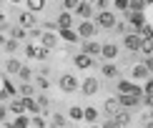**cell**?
<instances>
[{"label":"cell","mask_w":153,"mask_h":128,"mask_svg":"<svg viewBox=\"0 0 153 128\" xmlns=\"http://www.w3.org/2000/svg\"><path fill=\"white\" fill-rule=\"evenodd\" d=\"M23 53H25V58H30V60H48V55H50V50L48 48H43L40 43H25V48H23Z\"/></svg>","instance_id":"1"},{"label":"cell","mask_w":153,"mask_h":128,"mask_svg":"<svg viewBox=\"0 0 153 128\" xmlns=\"http://www.w3.org/2000/svg\"><path fill=\"white\" fill-rule=\"evenodd\" d=\"M93 23L98 25V28H103V30H113L118 20H116V13L113 10H100V13L93 15Z\"/></svg>","instance_id":"2"},{"label":"cell","mask_w":153,"mask_h":128,"mask_svg":"<svg viewBox=\"0 0 153 128\" xmlns=\"http://www.w3.org/2000/svg\"><path fill=\"white\" fill-rule=\"evenodd\" d=\"M58 88L63 93H75L80 88V83H78V78H75L73 73H60L58 75Z\"/></svg>","instance_id":"3"},{"label":"cell","mask_w":153,"mask_h":128,"mask_svg":"<svg viewBox=\"0 0 153 128\" xmlns=\"http://www.w3.org/2000/svg\"><path fill=\"white\" fill-rule=\"evenodd\" d=\"M38 43H40L43 48H48V50H55V48L60 45V35L55 33V30H43V33H40V40H38Z\"/></svg>","instance_id":"4"},{"label":"cell","mask_w":153,"mask_h":128,"mask_svg":"<svg viewBox=\"0 0 153 128\" xmlns=\"http://www.w3.org/2000/svg\"><path fill=\"white\" fill-rule=\"evenodd\" d=\"M141 100H143V93H120L118 95V103L120 108H136V106H141Z\"/></svg>","instance_id":"5"},{"label":"cell","mask_w":153,"mask_h":128,"mask_svg":"<svg viewBox=\"0 0 153 128\" xmlns=\"http://www.w3.org/2000/svg\"><path fill=\"white\" fill-rule=\"evenodd\" d=\"M75 30H78L80 40H91V38H93L95 33H98V25H95L93 20H80V23H78V28H75Z\"/></svg>","instance_id":"6"},{"label":"cell","mask_w":153,"mask_h":128,"mask_svg":"<svg viewBox=\"0 0 153 128\" xmlns=\"http://www.w3.org/2000/svg\"><path fill=\"white\" fill-rule=\"evenodd\" d=\"M123 48L131 50V53H138V50H141V33H136V30L126 33L123 35Z\"/></svg>","instance_id":"7"},{"label":"cell","mask_w":153,"mask_h":128,"mask_svg":"<svg viewBox=\"0 0 153 128\" xmlns=\"http://www.w3.org/2000/svg\"><path fill=\"white\" fill-rule=\"evenodd\" d=\"M73 15H78L80 20H93V15H95V5H93V3H85V0H80L78 8L73 10Z\"/></svg>","instance_id":"8"},{"label":"cell","mask_w":153,"mask_h":128,"mask_svg":"<svg viewBox=\"0 0 153 128\" xmlns=\"http://www.w3.org/2000/svg\"><path fill=\"white\" fill-rule=\"evenodd\" d=\"M98 91H100V80L95 78V75H88V78L80 83V93L83 95H95Z\"/></svg>","instance_id":"9"},{"label":"cell","mask_w":153,"mask_h":128,"mask_svg":"<svg viewBox=\"0 0 153 128\" xmlns=\"http://www.w3.org/2000/svg\"><path fill=\"white\" fill-rule=\"evenodd\" d=\"M18 25H23L25 30H30V28H35L38 25V18H35V13L33 10H23V13H18Z\"/></svg>","instance_id":"10"},{"label":"cell","mask_w":153,"mask_h":128,"mask_svg":"<svg viewBox=\"0 0 153 128\" xmlns=\"http://www.w3.org/2000/svg\"><path fill=\"white\" fill-rule=\"evenodd\" d=\"M73 65L75 68H80V70H88V68H93L95 65V60H93V55H88V53H75L73 55Z\"/></svg>","instance_id":"11"},{"label":"cell","mask_w":153,"mask_h":128,"mask_svg":"<svg viewBox=\"0 0 153 128\" xmlns=\"http://www.w3.org/2000/svg\"><path fill=\"white\" fill-rule=\"evenodd\" d=\"M116 91H118V95H120V93H143V88L136 86V83L128 80V78H120V80L116 83Z\"/></svg>","instance_id":"12"},{"label":"cell","mask_w":153,"mask_h":128,"mask_svg":"<svg viewBox=\"0 0 153 128\" xmlns=\"http://www.w3.org/2000/svg\"><path fill=\"white\" fill-rule=\"evenodd\" d=\"M123 15H126V20H128V23L133 25V30H136V33H141V28L146 25L143 13H133V10H128V13H123Z\"/></svg>","instance_id":"13"},{"label":"cell","mask_w":153,"mask_h":128,"mask_svg":"<svg viewBox=\"0 0 153 128\" xmlns=\"http://www.w3.org/2000/svg\"><path fill=\"white\" fill-rule=\"evenodd\" d=\"M118 53H120V50H118L116 43H103V45H100V58H103V60H116Z\"/></svg>","instance_id":"14"},{"label":"cell","mask_w":153,"mask_h":128,"mask_svg":"<svg viewBox=\"0 0 153 128\" xmlns=\"http://www.w3.org/2000/svg\"><path fill=\"white\" fill-rule=\"evenodd\" d=\"M5 35L8 38H15V40H28V30L23 28V25H8V30H5Z\"/></svg>","instance_id":"15"},{"label":"cell","mask_w":153,"mask_h":128,"mask_svg":"<svg viewBox=\"0 0 153 128\" xmlns=\"http://www.w3.org/2000/svg\"><path fill=\"white\" fill-rule=\"evenodd\" d=\"M8 111H10V116H20V113H25V103H23L20 95H13V98L8 100Z\"/></svg>","instance_id":"16"},{"label":"cell","mask_w":153,"mask_h":128,"mask_svg":"<svg viewBox=\"0 0 153 128\" xmlns=\"http://www.w3.org/2000/svg\"><path fill=\"white\" fill-rule=\"evenodd\" d=\"M100 75H103V78H108V80H113V78H118L120 75V70H118V65L116 63H103V65H100Z\"/></svg>","instance_id":"17"},{"label":"cell","mask_w":153,"mask_h":128,"mask_svg":"<svg viewBox=\"0 0 153 128\" xmlns=\"http://www.w3.org/2000/svg\"><path fill=\"white\" fill-rule=\"evenodd\" d=\"M55 23H58V30L60 28H73L75 25V20H73V13L71 10H63L58 18H55Z\"/></svg>","instance_id":"18"},{"label":"cell","mask_w":153,"mask_h":128,"mask_svg":"<svg viewBox=\"0 0 153 128\" xmlns=\"http://www.w3.org/2000/svg\"><path fill=\"white\" fill-rule=\"evenodd\" d=\"M58 35H60V40H65V43H78L80 40V35H78L75 28H60Z\"/></svg>","instance_id":"19"},{"label":"cell","mask_w":153,"mask_h":128,"mask_svg":"<svg viewBox=\"0 0 153 128\" xmlns=\"http://www.w3.org/2000/svg\"><path fill=\"white\" fill-rule=\"evenodd\" d=\"M80 50L88 55H100V43H95L93 38L91 40H80Z\"/></svg>","instance_id":"20"},{"label":"cell","mask_w":153,"mask_h":128,"mask_svg":"<svg viewBox=\"0 0 153 128\" xmlns=\"http://www.w3.org/2000/svg\"><path fill=\"white\" fill-rule=\"evenodd\" d=\"M113 118H116L118 123H120V128H128V126H131V121H133V116H131L128 108H120L118 113H113Z\"/></svg>","instance_id":"21"},{"label":"cell","mask_w":153,"mask_h":128,"mask_svg":"<svg viewBox=\"0 0 153 128\" xmlns=\"http://www.w3.org/2000/svg\"><path fill=\"white\" fill-rule=\"evenodd\" d=\"M98 118H100V111L95 106H85V108H83V121H88V123H98Z\"/></svg>","instance_id":"22"},{"label":"cell","mask_w":153,"mask_h":128,"mask_svg":"<svg viewBox=\"0 0 153 128\" xmlns=\"http://www.w3.org/2000/svg\"><path fill=\"white\" fill-rule=\"evenodd\" d=\"M50 128H68V116L63 113H50Z\"/></svg>","instance_id":"23"},{"label":"cell","mask_w":153,"mask_h":128,"mask_svg":"<svg viewBox=\"0 0 153 128\" xmlns=\"http://www.w3.org/2000/svg\"><path fill=\"white\" fill-rule=\"evenodd\" d=\"M35 100H38V106H40V116H50V98H48V95L45 93H38Z\"/></svg>","instance_id":"24"},{"label":"cell","mask_w":153,"mask_h":128,"mask_svg":"<svg viewBox=\"0 0 153 128\" xmlns=\"http://www.w3.org/2000/svg\"><path fill=\"white\" fill-rule=\"evenodd\" d=\"M103 111H105V116H113V113H118V111H120L118 95H113V98H108V100H105V103H103Z\"/></svg>","instance_id":"25"},{"label":"cell","mask_w":153,"mask_h":128,"mask_svg":"<svg viewBox=\"0 0 153 128\" xmlns=\"http://www.w3.org/2000/svg\"><path fill=\"white\" fill-rule=\"evenodd\" d=\"M10 128H30V116H25V113H20V116H15L8 123Z\"/></svg>","instance_id":"26"},{"label":"cell","mask_w":153,"mask_h":128,"mask_svg":"<svg viewBox=\"0 0 153 128\" xmlns=\"http://www.w3.org/2000/svg\"><path fill=\"white\" fill-rule=\"evenodd\" d=\"M148 75H151V70L146 68L143 63H141V65H136V68L131 70V78H133V80H146V78H148Z\"/></svg>","instance_id":"27"},{"label":"cell","mask_w":153,"mask_h":128,"mask_svg":"<svg viewBox=\"0 0 153 128\" xmlns=\"http://www.w3.org/2000/svg\"><path fill=\"white\" fill-rule=\"evenodd\" d=\"M33 75H35V73H33V68L23 63L20 70H18V78H20V83H30V80H33Z\"/></svg>","instance_id":"28"},{"label":"cell","mask_w":153,"mask_h":128,"mask_svg":"<svg viewBox=\"0 0 153 128\" xmlns=\"http://www.w3.org/2000/svg\"><path fill=\"white\" fill-rule=\"evenodd\" d=\"M3 50H5V53H10V55H15L18 50H20V40H15V38H8V40H5V45H3Z\"/></svg>","instance_id":"29"},{"label":"cell","mask_w":153,"mask_h":128,"mask_svg":"<svg viewBox=\"0 0 153 128\" xmlns=\"http://www.w3.org/2000/svg\"><path fill=\"white\" fill-rule=\"evenodd\" d=\"M20 65H23V63L18 60V58H8V60H5V70H8L10 75H18V70H20Z\"/></svg>","instance_id":"30"},{"label":"cell","mask_w":153,"mask_h":128,"mask_svg":"<svg viewBox=\"0 0 153 128\" xmlns=\"http://www.w3.org/2000/svg\"><path fill=\"white\" fill-rule=\"evenodd\" d=\"M141 55H153V38H141Z\"/></svg>","instance_id":"31"},{"label":"cell","mask_w":153,"mask_h":128,"mask_svg":"<svg viewBox=\"0 0 153 128\" xmlns=\"http://www.w3.org/2000/svg\"><path fill=\"white\" fill-rule=\"evenodd\" d=\"M18 95H23V98L35 95V86H33V83H20V86H18Z\"/></svg>","instance_id":"32"},{"label":"cell","mask_w":153,"mask_h":128,"mask_svg":"<svg viewBox=\"0 0 153 128\" xmlns=\"http://www.w3.org/2000/svg\"><path fill=\"white\" fill-rule=\"evenodd\" d=\"M65 116H68V121H83V108L80 106H71Z\"/></svg>","instance_id":"33"},{"label":"cell","mask_w":153,"mask_h":128,"mask_svg":"<svg viewBox=\"0 0 153 128\" xmlns=\"http://www.w3.org/2000/svg\"><path fill=\"white\" fill-rule=\"evenodd\" d=\"M35 88H38V91H48V88H50V78H48V75H40V73H38Z\"/></svg>","instance_id":"34"},{"label":"cell","mask_w":153,"mask_h":128,"mask_svg":"<svg viewBox=\"0 0 153 128\" xmlns=\"http://www.w3.org/2000/svg\"><path fill=\"white\" fill-rule=\"evenodd\" d=\"M30 126H33V128H45V126H48V121L43 118L40 113H35V116H30Z\"/></svg>","instance_id":"35"},{"label":"cell","mask_w":153,"mask_h":128,"mask_svg":"<svg viewBox=\"0 0 153 128\" xmlns=\"http://www.w3.org/2000/svg\"><path fill=\"white\" fill-rule=\"evenodd\" d=\"M25 3H28V10H33V13H40L45 8V0H25Z\"/></svg>","instance_id":"36"},{"label":"cell","mask_w":153,"mask_h":128,"mask_svg":"<svg viewBox=\"0 0 153 128\" xmlns=\"http://www.w3.org/2000/svg\"><path fill=\"white\" fill-rule=\"evenodd\" d=\"M113 8L118 13H128L131 10V0H113Z\"/></svg>","instance_id":"37"},{"label":"cell","mask_w":153,"mask_h":128,"mask_svg":"<svg viewBox=\"0 0 153 128\" xmlns=\"http://www.w3.org/2000/svg\"><path fill=\"white\" fill-rule=\"evenodd\" d=\"M143 95H146V98H153V78H146V86H143Z\"/></svg>","instance_id":"38"},{"label":"cell","mask_w":153,"mask_h":128,"mask_svg":"<svg viewBox=\"0 0 153 128\" xmlns=\"http://www.w3.org/2000/svg\"><path fill=\"white\" fill-rule=\"evenodd\" d=\"M100 126H103V128H120V123H118L113 116H105V121H103Z\"/></svg>","instance_id":"39"},{"label":"cell","mask_w":153,"mask_h":128,"mask_svg":"<svg viewBox=\"0 0 153 128\" xmlns=\"http://www.w3.org/2000/svg\"><path fill=\"white\" fill-rule=\"evenodd\" d=\"M146 8V0H131V10L133 13H143Z\"/></svg>","instance_id":"40"},{"label":"cell","mask_w":153,"mask_h":128,"mask_svg":"<svg viewBox=\"0 0 153 128\" xmlns=\"http://www.w3.org/2000/svg\"><path fill=\"white\" fill-rule=\"evenodd\" d=\"M10 116V111H8V103H0V123H5Z\"/></svg>","instance_id":"41"},{"label":"cell","mask_w":153,"mask_h":128,"mask_svg":"<svg viewBox=\"0 0 153 128\" xmlns=\"http://www.w3.org/2000/svg\"><path fill=\"white\" fill-rule=\"evenodd\" d=\"M78 3H80V0H63V8H65V10H75V8H78Z\"/></svg>","instance_id":"42"},{"label":"cell","mask_w":153,"mask_h":128,"mask_svg":"<svg viewBox=\"0 0 153 128\" xmlns=\"http://www.w3.org/2000/svg\"><path fill=\"white\" fill-rule=\"evenodd\" d=\"M108 3H111V0H95V8H98V10H108Z\"/></svg>","instance_id":"43"},{"label":"cell","mask_w":153,"mask_h":128,"mask_svg":"<svg viewBox=\"0 0 153 128\" xmlns=\"http://www.w3.org/2000/svg\"><path fill=\"white\" fill-rule=\"evenodd\" d=\"M10 98H13V95H10L8 91H0V103H8Z\"/></svg>","instance_id":"44"},{"label":"cell","mask_w":153,"mask_h":128,"mask_svg":"<svg viewBox=\"0 0 153 128\" xmlns=\"http://www.w3.org/2000/svg\"><path fill=\"white\" fill-rule=\"evenodd\" d=\"M5 40H8V35H5V30H0V48L5 45Z\"/></svg>","instance_id":"45"},{"label":"cell","mask_w":153,"mask_h":128,"mask_svg":"<svg viewBox=\"0 0 153 128\" xmlns=\"http://www.w3.org/2000/svg\"><path fill=\"white\" fill-rule=\"evenodd\" d=\"M143 128H153V118H151V121H146V126H143Z\"/></svg>","instance_id":"46"},{"label":"cell","mask_w":153,"mask_h":128,"mask_svg":"<svg viewBox=\"0 0 153 128\" xmlns=\"http://www.w3.org/2000/svg\"><path fill=\"white\" fill-rule=\"evenodd\" d=\"M91 128H103V126H98V123H91Z\"/></svg>","instance_id":"47"},{"label":"cell","mask_w":153,"mask_h":128,"mask_svg":"<svg viewBox=\"0 0 153 128\" xmlns=\"http://www.w3.org/2000/svg\"><path fill=\"white\" fill-rule=\"evenodd\" d=\"M3 128H10V126H8V121H5V123H3Z\"/></svg>","instance_id":"48"},{"label":"cell","mask_w":153,"mask_h":128,"mask_svg":"<svg viewBox=\"0 0 153 128\" xmlns=\"http://www.w3.org/2000/svg\"><path fill=\"white\" fill-rule=\"evenodd\" d=\"M8 3H20V0H8Z\"/></svg>","instance_id":"49"},{"label":"cell","mask_w":153,"mask_h":128,"mask_svg":"<svg viewBox=\"0 0 153 128\" xmlns=\"http://www.w3.org/2000/svg\"><path fill=\"white\" fill-rule=\"evenodd\" d=\"M85 3H95V0H85Z\"/></svg>","instance_id":"50"}]
</instances>
